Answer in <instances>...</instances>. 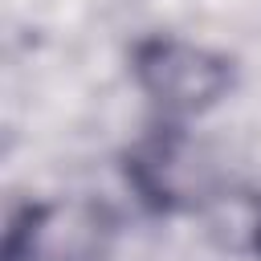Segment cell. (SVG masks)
Returning a JSON list of instances; mask_svg holds the SVG:
<instances>
[{
	"label": "cell",
	"instance_id": "3957f363",
	"mask_svg": "<svg viewBox=\"0 0 261 261\" xmlns=\"http://www.w3.org/2000/svg\"><path fill=\"white\" fill-rule=\"evenodd\" d=\"M118 220L94 200H24L8 208L0 261H106Z\"/></svg>",
	"mask_w": 261,
	"mask_h": 261
},
{
	"label": "cell",
	"instance_id": "7a4b0ae2",
	"mask_svg": "<svg viewBox=\"0 0 261 261\" xmlns=\"http://www.w3.org/2000/svg\"><path fill=\"white\" fill-rule=\"evenodd\" d=\"M237 57L179 37V33H147L126 49V77L143 94V102L155 110V118L167 122H192L237 90Z\"/></svg>",
	"mask_w": 261,
	"mask_h": 261
},
{
	"label": "cell",
	"instance_id": "6da1fadb",
	"mask_svg": "<svg viewBox=\"0 0 261 261\" xmlns=\"http://www.w3.org/2000/svg\"><path fill=\"white\" fill-rule=\"evenodd\" d=\"M122 179L155 216H204L228 200V175L212 147L196 139L192 122L155 118L122 151Z\"/></svg>",
	"mask_w": 261,
	"mask_h": 261
}]
</instances>
